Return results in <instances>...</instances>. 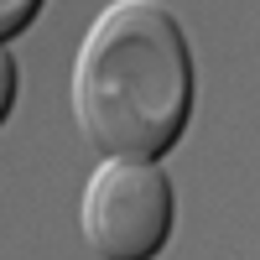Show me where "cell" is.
Segmentation results:
<instances>
[{
	"instance_id": "277c9868",
	"label": "cell",
	"mask_w": 260,
	"mask_h": 260,
	"mask_svg": "<svg viewBox=\"0 0 260 260\" xmlns=\"http://www.w3.org/2000/svg\"><path fill=\"white\" fill-rule=\"evenodd\" d=\"M16 110V57L0 52V120Z\"/></svg>"
},
{
	"instance_id": "6da1fadb",
	"label": "cell",
	"mask_w": 260,
	"mask_h": 260,
	"mask_svg": "<svg viewBox=\"0 0 260 260\" xmlns=\"http://www.w3.org/2000/svg\"><path fill=\"white\" fill-rule=\"evenodd\" d=\"M73 120L104 156H167L192 120L187 31L156 0L104 6L73 57Z\"/></svg>"
},
{
	"instance_id": "7a4b0ae2",
	"label": "cell",
	"mask_w": 260,
	"mask_h": 260,
	"mask_svg": "<svg viewBox=\"0 0 260 260\" xmlns=\"http://www.w3.org/2000/svg\"><path fill=\"white\" fill-rule=\"evenodd\" d=\"M177 187L151 156H104L78 198L83 245L99 260H151L172 240Z\"/></svg>"
},
{
	"instance_id": "3957f363",
	"label": "cell",
	"mask_w": 260,
	"mask_h": 260,
	"mask_svg": "<svg viewBox=\"0 0 260 260\" xmlns=\"http://www.w3.org/2000/svg\"><path fill=\"white\" fill-rule=\"evenodd\" d=\"M31 16H37V0H11L0 11V42H11L21 26H31Z\"/></svg>"
}]
</instances>
